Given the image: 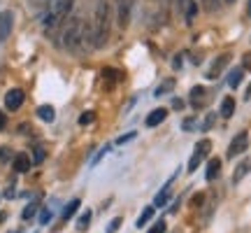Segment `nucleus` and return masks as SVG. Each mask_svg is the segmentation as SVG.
I'll return each mask as SVG.
<instances>
[{
  "label": "nucleus",
  "instance_id": "f257e3e1",
  "mask_svg": "<svg viewBox=\"0 0 251 233\" xmlns=\"http://www.w3.org/2000/svg\"><path fill=\"white\" fill-rule=\"evenodd\" d=\"M63 35V47L72 52V54H79L84 47H93V35H91V24H84L81 17L77 14H70L68 24L63 26L61 30Z\"/></svg>",
  "mask_w": 251,
  "mask_h": 233
},
{
  "label": "nucleus",
  "instance_id": "f03ea898",
  "mask_svg": "<svg viewBox=\"0 0 251 233\" xmlns=\"http://www.w3.org/2000/svg\"><path fill=\"white\" fill-rule=\"evenodd\" d=\"M112 33V9L107 0H100L96 5V14L91 21V35H93V49H102L107 45Z\"/></svg>",
  "mask_w": 251,
  "mask_h": 233
},
{
  "label": "nucleus",
  "instance_id": "7ed1b4c3",
  "mask_svg": "<svg viewBox=\"0 0 251 233\" xmlns=\"http://www.w3.org/2000/svg\"><path fill=\"white\" fill-rule=\"evenodd\" d=\"M72 7H75V0H54L51 7H49V12H47V17H45L47 33H51V30H56V28L61 26L63 21L70 17Z\"/></svg>",
  "mask_w": 251,
  "mask_h": 233
},
{
  "label": "nucleus",
  "instance_id": "20e7f679",
  "mask_svg": "<svg viewBox=\"0 0 251 233\" xmlns=\"http://www.w3.org/2000/svg\"><path fill=\"white\" fill-rule=\"evenodd\" d=\"M247 147H249V133H247V131H242V133H237L233 140H230L228 156H230V159H235V156H240V154L247 152Z\"/></svg>",
  "mask_w": 251,
  "mask_h": 233
},
{
  "label": "nucleus",
  "instance_id": "39448f33",
  "mask_svg": "<svg viewBox=\"0 0 251 233\" xmlns=\"http://www.w3.org/2000/svg\"><path fill=\"white\" fill-rule=\"evenodd\" d=\"M207 100H209V91H207L205 87H193V89H191V93H188V103H191L196 110L205 108Z\"/></svg>",
  "mask_w": 251,
  "mask_h": 233
},
{
  "label": "nucleus",
  "instance_id": "423d86ee",
  "mask_svg": "<svg viewBox=\"0 0 251 233\" xmlns=\"http://www.w3.org/2000/svg\"><path fill=\"white\" fill-rule=\"evenodd\" d=\"M24 100H26V93L21 89H9L5 93V108L7 110H19L24 105Z\"/></svg>",
  "mask_w": 251,
  "mask_h": 233
},
{
  "label": "nucleus",
  "instance_id": "0eeeda50",
  "mask_svg": "<svg viewBox=\"0 0 251 233\" xmlns=\"http://www.w3.org/2000/svg\"><path fill=\"white\" fill-rule=\"evenodd\" d=\"M230 63V54H221L216 58L212 65H209V70H207V80H216V77H221V72L226 70V65Z\"/></svg>",
  "mask_w": 251,
  "mask_h": 233
},
{
  "label": "nucleus",
  "instance_id": "6e6552de",
  "mask_svg": "<svg viewBox=\"0 0 251 233\" xmlns=\"http://www.w3.org/2000/svg\"><path fill=\"white\" fill-rule=\"evenodd\" d=\"M179 14L184 17L186 24H193V19L198 14V2L196 0H179Z\"/></svg>",
  "mask_w": 251,
  "mask_h": 233
},
{
  "label": "nucleus",
  "instance_id": "1a4fd4ad",
  "mask_svg": "<svg viewBox=\"0 0 251 233\" xmlns=\"http://www.w3.org/2000/svg\"><path fill=\"white\" fill-rule=\"evenodd\" d=\"M12 26H14V14L12 12H0V42L7 40V35L12 33Z\"/></svg>",
  "mask_w": 251,
  "mask_h": 233
},
{
  "label": "nucleus",
  "instance_id": "9d476101",
  "mask_svg": "<svg viewBox=\"0 0 251 233\" xmlns=\"http://www.w3.org/2000/svg\"><path fill=\"white\" fill-rule=\"evenodd\" d=\"M135 0H119V26L126 28L130 24V12H133Z\"/></svg>",
  "mask_w": 251,
  "mask_h": 233
},
{
  "label": "nucleus",
  "instance_id": "9b49d317",
  "mask_svg": "<svg viewBox=\"0 0 251 233\" xmlns=\"http://www.w3.org/2000/svg\"><path fill=\"white\" fill-rule=\"evenodd\" d=\"M165 119H168V110H165V108H156V110H151V112L147 115V121H144V124L149 126V128H153V126H161Z\"/></svg>",
  "mask_w": 251,
  "mask_h": 233
},
{
  "label": "nucleus",
  "instance_id": "f8f14e48",
  "mask_svg": "<svg viewBox=\"0 0 251 233\" xmlns=\"http://www.w3.org/2000/svg\"><path fill=\"white\" fill-rule=\"evenodd\" d=\"M12 166H14V171L17 173H28L30 171V166H33V161H30V156L28 154H14V161H12Z\"/></svg>",
  "mask_w": 251,
  "mask_h": 233
},
{
  "label": "nucleus",
  "instance_id": "ddd939ff",
  "mask_svg": "<svg viewBox=\"0 0 251 233\" xmlns=\"http://www.w3.org/2000/svg\"><path fill=\"white\" fill-rule=\"evenodd\" d=\"M249 173H251V161H249V159L240 161V163H237V168H235V173H233V184H240V182H242Z\"/></svg>",
  "mask_w": 251,
  "mask_h": 233
},
{
  "label": "nucleus",
  "instance_id": "4468645a",
  "mask_svg": "<svg viewBox=\"0 0 251 233\" xmlns=\"http://www.w3.org/2000/svg\"><path fill=\"white\" fill-rule=\"evenodd\" d=\"M219 173H221V159H209V163H207V171H205V177L212 182V179L219 177Z\"/></svg>",
  "mask_w": 251,
  "mask_h": 233
},
{
  "label": "nucleus",
  "instance_id": "2eb2a0df",
  "mask_svg": "<svg viewBox=\"0 0 251 233\" xmlns=\"http://www.w3.org/2000/svg\"><path fill=\"white\" fill-rule=\"evenodd\" d=\"M233 115H235V98L233 96H226V98L221 100V116H224V119H230Z\"/></svg>",
  "mask_w": 251,
  "mask_h": 233
},
{
  "label": "nucleus",
  "instance_id": "dca6fc26",
  "mask_svg": "<svg viewBox=\"0 0 251 233\" xmlns=\"http://www.w3.org/2000/svg\"><path fill=\"white\" fill-rule=\"evenodd\" d=\"M170 198H172V189H170V182H168V184L163 187V191H161V194H158V196L153 198V205H156V207L168 205V201H170Z\"/></svg>",
  "mask_w": 251,
  "mask_h": 233
},
{
  "label": "nucleus",
  "instance_id": "f3484780",
  "mask_svg": "<svg viewBox=\"0 0 251 233\" xmlns=\"http://www.w3.org/2000/svg\"><path fill=\"white\" fill-rule=\"evenodd\" d=\"M37 116H40L42 121H47V124H51L56 119V112L51 105H40V108H37Z\"/></svg>",
  "mask_w": 251,
  "mask_h": 233
},
{
  "label": "nucleus",
  "instance_id": "a211bd4d",
  "mask_svg": "<svg viewBox=\"0 0 251 233\" xmlns=\"http://www.w3.org/2000/svg\"><path fill=\"white\" fill-rule=\"evenodd\" d=\"M242 77H244V68H242V65H240V68H235V70H230V77H228V87L237 89V87L242 84Z\"/></svg>",
  "mask_w": 251,
  "mask_h": 233
},
{
  "label": "nucleus",
  "instance_id": "6ab92c4d",
  "mask_svg": "<svg viewBox=\"0 0 251 233\" xmlns=\"http://www.w3.org/2000/svg\"><path fill=\"white\" fill-rule=\"evenodd\" d=\"M172 89H175V80H172V77H168V80H163L161 84L156 87L153 96H158V98H161V96H165V93H170Z\"/></svg>",
  "mask_w": 251,
  "mask_h": 233
},
{
  "label": "nucleus",
  "instance_id": "aec40b11",
  "mask_svg": "<svg viewBox=\"0 0 251 233\" xmlns=\"http://www.w3.org/2000/svg\"><path fill=\"white\" fill-rule=\"evenodd\" d=\"M79 203H81L79 198H72L70 203L65 205V210H63V215H61V217H63V222H68V219H70V217L75 215L77 210H79Z\"/></svg>",
  "mask_w": 251,
  "mask_h": 233
},
{
  "label": "nucleus",
  "instance_id": "412c9836",
  "mask_svg": "<svg viewBox=\"0 0 251 233\" xmlns=\"http://www.w3.org/2000/svg\"><path fill=\"white\" fill-rule=\"evenodd\" d=\"M91 224V210H86V212H81L79 219H77V231H86Z\"/></svg>",
  "mask_w": 251,
  "mask_h": 233
},
{
  "label": "nucleus",
  "instance_id": "4be33fe9",
  "mask_svg": "<svg viewBox=\"0 0 251 233\" xmlns=\"http://www.w3.org/2000/svg\"><path fill=\"white\" fill-rule=\"evenodd\" d=\"M153 217V207H144L142 210V215H140V219H137V229H142V226H147V222H149V219H151Z\"/></svg>",
  "mask_w": 251,
  "mask_h": 233
},
{
  "label": "nucleus",
  "instance_id": "5701e85b",
  "mask_svg": "<svg viewBox=\"0 0 251 233\" xmlns=\"http://www.w3.org/2000/svg\"><path fill=\"white\" fill-rule=\"evenodd\" d=\"M209 149H212V143H209V140H200V143H198V149H196V152L200 154L202 159H205L207 154H209Z\"/></svg>",
  "mask_w": 251,
  "mask_h": 233
},
{
  "label": "nucleus",
  "instance_id": "b1692460",
  "mask_svg": "<svg viewBox=\"0 0 251 233\" xmlns=\"http://www.w3.org/2000/svg\"><path fill=\"white\" fill-rule=\"evenodd\" d=\"M35 212H37V203H30V205H26L24 207V212H21V217H24V219H33V217H35Z\"/></svg>",
  "mask_w": 251,
  "mask_h": 233
},
{
  "label": "nucleus",
  "instance_id": "393cba45",
  "mask_svg": "<svg viewBox=\"0 0 251 233\" xmlns=\"http://www.w3.org/2000/svg\"><path fill=\"white\" fill-rule=\"evenodd\" d=\"M200 161H202V156L198 152H193V156H191V161H188V173H196L198 166H200Z\"/></svg>",
  "mask_w": 251,
  "mask_h": 233
},
{
  "label": "nucleus",
  "instance_id": "a878e982",
  "mask_svg": "<svg viewBox=\"0 0 251 233\" xmlns=\"http://www.w3.org/2000/svg\"><path fill=\"white\" fill-rule=\"evenodd\" d=\"M196 126H198L196 116H186V119H184V131H188V133H191V131H196Z\"/></svg>",
  "mask_w": 251,
  "mask_h": 233
},
{
  "label": "nucleus",
  "instance_id": "bb28decb",
  "mask_svg": "<svg viewBox=\"0 0 251 233\" xmlns=\"http://www.w3.org/2000/svg\"><path fill=\"white\" fill-rule=\"evenodd\" d=\"M214 121H216V115L214 112H209V115L205 116V121H202V131H209V128L214 126Z\"/></svg>",
  "mask_w": 251,
  "mask_h": 233
},
{
  "label": "nucleus",
  "instance_id": "cd10ccee",
  "mask_svg": "<svg viewBox=\"0 0 251 233\" xmlns=\"http://www.w3.org/2000/svg\"><path fill=\"white\" fill-rule=\"evenodd\" d=\"M202 5H205L207 12H214V9H219L221 2H219V0H202Z\"/></svg>",
  "mask_w": 251,
  "mask_h": 233
},
{
  "label": "nucleus",
  "instance_id": "c85d7f7f",
  "mask_svg": "<svg viewBox=\"0 0 251 233\" xmlns=\"http://www.w3.org/2000/svg\"><path fill=\"white\" fill-rule=\"evenodd\" d=\"M93 119H96V115H93V112H84V115L79 116V124H81V126H86V124H91Z\"/></svg>",
  "mask_w": 251,
  "mask_h": 233
},
{
  "label": "nucleus",
  "instance_id": "c756f323",
  "mask_svg": "<svg viewBox=\"0 0 251 233\" xmlns=\"http://www.w3.org/2000/svg\"><path fill=\"white\" fill-rule=\"evenodd\" d=\"M49 222H51V210H42V212H40V224L45 226V224H49Z\"/></svg>",
  "mask_w": 251,
  "mask_h": 233
},
{
  "label": "nucleus",
  "instance_id": "7c9ffc66",
  "mask_svg": "<svg viewBox=\"0 0 251 233\" xmlns=\"http://www.w3.org/2000/svg\"><path fill=\"white\" fill-rule=\"evenodd\" d=\"M165 229H168V226H165V222H156V224L149 229V233H165Z\"/></svg>",
  "mask_w": 251,
  "mask_h": 233
},
{
  "label": "nucleus",
  "instance_id": "2f4dec72",
  "mask_svg": "<svg viewBox=\"0 0 251 233\" xmlns=\"http://www.w3.org/2000/svg\"><path fill=\"white\" fill-rule=\"evenodd\" d=\"M12 159V149L9 147H0V161H7Z\"/></svg>",
  "mask_w": 251,
  "mask_h": 233
},
{
  "label": "nucleus",
  "instance_id": "473e14b6",
  "mask_svg": "<svg viewBox=\"0 0 251 233\" xmlns=\"http://www.w3.org/2000/svg\"><path fill=\"white\" fill-rule=\"evenodd\" d=\"M121 226V217H117V219H112V224H109L107 233H117V229Z\"/></svg>",
  "mask_w": 251,
  "mask_h": 233
},
{
  "label": "nucleus",
  "instance_id": "72a5a7b5",
  "mask_svg": "<svg viewBox=\"0 0 251 233\" xmlns=\"http://www.w3.org/2000/svg\"><path fill=\"white\" fill-rule=\"evenodd\" d=\"M184 105H186V103H184L181 98H172V110H177V112H179V110H184Z\"/></svg>",
  "mask_w": 251,
  "mask_h": 233
},
{
  "label": "nucleus",
  "instance_id": "f704fd0d",
  "mask_svg": "<svg viewBox=\"0 0 251 233\" xmlns=\"http://www.w3.org/2000/svg\"><path fill=\"white\" fill-rule=\"evenodd\" d=\"M242 68H244V70H251V54H244L242 56Z\"/></svg>",
  "mask_w": 251,
  "mask_h": 233
},
{
  "label": "nucleus",
  "instance_id": "c9c22d12",
  "mask_svg": "<svg viewBox=\"0 0 251 233\" xmlns=\"http://www.w3.org/2000/svg\"><path fill=\"white\" fill-rule=\"evenodd\" d=\"M42 159H45V149H42V147H35V163H40Z\"/></svg>",
  "mask_w": 251,
  "mask_h": 233
},
{
  "label": "nucleus",
  "instance_id": "e433bc0d",
  "mask_svg": "<svg viewBox=\"0 0 251 233\" xmlns=\"http://www.w3.org/2000/svg\"><path fill=\"white\" fill-rule=\"evenodd\" d=\"M128 140H133V133H128V135H121L117 140V145H124V143H128Z\"/></svg>",
  "mask_w": 251,
  "mask_h": 233
},
{
  "label": "nucleus",
  "instance_id": "4c0bfd02",
  "mask_svg": "<svg viewBox=\"0 0 251 233\" xmlns=\"http://www.w3.org/2000/svg\"><path fill=\"white\" fill-rule=\"evenodd\" d=\"M202 198H205L202 194H198V196H193V203H196V205H200V203H202Z\"/></svg>",
  "mask_w": 251,
  "mask_h": 233
},
{
  "label": "nucleus",
  "instance_id": "58836bf2",
  "mask_svg": "<svg viewBox=\"0 0 251 233\" xmlns=\"http://www.w3.org/2000/svg\"><path fill=\"white\" fill-rule=\"evenodd\" d=\"M172 65H175V68H181V56H177V58H175V63H172Z\"/></svg>",
  "mask_w": 251,
  "mask_h": 233
},
{
  "label": "nucleus",
  "instance_id": "ea45409f",
  "mask_svg": "<svg viewBox=\"0 0 251 233\" xmlns=\"http://www.w3.org/2000/svg\"><path fill=\"white\" fill-rule=\"evenodd\" d=\"M2 128H5V115L0 112V131H2Z\"/></svg>",
  "mask_w": 251,
  "mask_h": 233
},
{
  "label": "nucleus",
  "instance_id": "a19ab883",
  "mask_svg": "<svg viewBox=\"0 0 251 233\" xmlns=\"http://www.w3.org/2000/svg\"><path fill=\"white\" fill-rule=\"evenodd\" d=\"M247 17H251V0L247 2Z\"/></svg>",
  "mask_w": 251,
  "mask_h": 233
},
{
  "label": "nucleus",
  "instance_id": "79ce46f5",
  "mask_svg": "<svg viewBox=\"0 0 251 233\" xmlns=\"http://www.w3.org/2000/svg\"><path fill=\"white\" fill-rule=\"evenodd\" d=\"M5 219H7V215H5V212H0V224H2Z\"/></svg>",
  "mask_w": 251,
  "mask_h": 233
},
{
  "label": "nucleus",
  "instance_id": "37998d69",
  "mask_svg": "<svg viewBox=\"0 0 251 233\" xmlns=\"http://www.w3.org/2000/svg\"><path fill=\"white\" fill-rule=\"evenodd\" d=\"M226 2H235V0H226Z\"/></svg>",
  "mask_w": 251,
  "mask_h": 233
}]
</instances>
